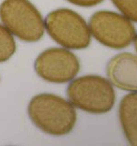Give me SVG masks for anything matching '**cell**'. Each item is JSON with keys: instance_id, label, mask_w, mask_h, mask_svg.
Masks as SVG:
<instances>
[{"instance_id": "obj_2", "label": "cell", "mask_w": 137, "mask_h": 146, "mask_svg": "<svg viewBox=\"0 0 137 146\" xmlns=\"http://www.w3.org/2000/svg\"><path fill=\"white\" fill-rule=\"evenodd\" d=\"M68 101L78 109L91 114H105L114 108V86L100 75H84L72 80L67 88Z\"/></svg>"}, {"instance_id": "obj_7", "label": "cell", "mask_w": 137, "mask_h": 146, "mask_svg": "<svg viewBox=\"0 0 137 146\" xmlns=\"http://www.w3.org/2000/svg\"><path fill=\"white\" fill-rule=\"evenodd\" d=\"M106 73L109 82L117 88L137 92V55H116L108 61Z\"/></svg>"}, {"instance_id": "obj_1", "label": "cell", "mask_w": 137, "mask_h": 146, "mask_svg": "<svg viewBox=\"0 0 137 146\" xmlns=\"http://www.w3.org/2000/svg\"><path fill=\"white\" fill-rule=\"evenodd\" d=\"M28 115L41 131L56 137L70 133L77 120L74 105L53 94L33 97L28 105Z\"/></svg>"}, {"instance_id": "obj_5", "label": "cell", "mask_w": 137, "mask_h": 146, "mask_svg": "<svg viewBox=\"0 0 137 146\" xmlns=\"http://www.w3.org/2000/svg\"><path fill=\"white\" fill-rule=\"evenodd\" d=\"M88 26L91 36L96 41L115 50L130 46L136 36V30L132 21L123 14L111 11L96 12L90 17Z\"/></svg>"}, {"instance_id": "obj_11", "label": "cell", "mask_w": 137, "mask_h": 146, "mask_svg": "<svg viewBox=\"0 0 137 146\" xmlns=\"http://www.w3.org/2000/svg\"><path fill=\"white\" fill-rule=\"evenodd\" d=\"M67 1L79 7H94V5H100L104 0H67Z\"/></svg>"}, {"instance_id": "obj_8", "label": "cell", "mask_w": 137, "mask_h": 146, "mask_svg": "<svg viewBox=\"0 0 137 146\" xmlns=\"http://www.w3.org/2000/svg\"><path fill=\"white\" fill-rule=\"evenodd\" d=\"M119 120L128 142L137 146V92L122 98L119 104Z\"/></svg>"}, {"instance_id": "obj_6", "label": "cell", "mask_w": 137, "mask_h": 146, "mask_svg": "<svg viewBox=\"0 0 137 146\" xmlns=\"http://www.w3.org/2000/svg\"><path fill=\"white\" fill-rule=\"evenodd\" d=\"M80 64L75 55L67 48H47L37 57L34 70L46 82L67 83L75 78Z\"/></svg>"}, {"instance_id": "obj_9", "label": "cell", "mask_w": 137, "mask_h": 146, "mask_svg": "<svg viewBox=\"0 0 137 146\" xmlns=\"http://www.w3.org/2000/svg\"><path fill=\"white\" fill-rule=\"evenodd\" d=\"M16 52V43L12 33L0 24V62L9 60Z\"/></svg>"}, {"instance_id": "obj_12", "label": "cell", "mask_w": 137, "mask_h": 146, "mask_svg": "<svg viewBox=\"0 0 137 146\" xmlns=\"http://www.w3.org/2000/svg\"><path fill=\"white\" fill-rule=\"evenodd\" d=\"M134 44H135V50H136V52H137V35H136V36H135V40H134Z\"/></svg>"}, {"instance_id": "obj_3", "label": "cell", "mask_w": 137, "mask_h": 146, "mask_svg": "<svg viewBox=\"0 0 137 146\" xmlns=\"http://www.w3.org/2000/svg\"><path fill=\"white\" fill-rule=\"evenodd\" d=\"M0 19L22 41L37 42L44 36V19L29 0H5L0 5Z\"/></svg>"}, {"instance_id": "obj_10", "label": "cell", "mask_w": 137, "mask_h": 146, "mask_svg": "<svg viewBox=\"0 0 137 146\" xmlns=\"http://www.w3.org/2000/svg\"><path fill=\"white\" fill-rule=\"evenodd\" d=\"M115 7L132 22L137 23V0H111Z\"/></svg>"}, {"instance_id": "obj_4", "label": "cell", "mask_w": 137, "mask_h": 146, "mask_svg": "<svg viewBox=\"0 0 137 146\" xmlns=\"http://www.w3.org/2000/svg\"><path fill=\"white\" fill-rule=\"evenodd\" d=\"M44 24L51 39L68 50H82L90 45L89 26L75 11L55 10L46 16Z\"/></svg>"}]
</instances>
